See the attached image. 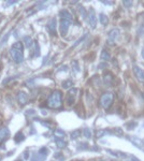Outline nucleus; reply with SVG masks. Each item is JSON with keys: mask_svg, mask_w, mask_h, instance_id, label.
<instances>
[{"mask_svg": "<svg viewBox=\"0 0 144 161\" xmlns=\"http://www.w3.org/2000/svg\"><path fill=\"white\" fill-rule=\"evenodd\" d=\"M24 50H23V43L16 42L12 45V47L10 50V54L12 56V59L16 63H20L24 60Z\"/></svg>", "mask_w": 144, "mask_h": 161, "instance_id": "nucleus-1", "label": "nucleus"}, {"mask_svg": "<svg viewBox=\"0 0 144 161\" xmlns=\"http://www.w3.org/2000/svg\"><path fill=\"white\" fill-rule=\"evenodd\" d=\"M47 105L51 109H57L61 105V93L59 90H55L52 93L47 100Z\"/></svg>", "mask_w": 144, "mask_h": 161, "instance_id": "nucleus-2", "label": "nucleus"}, {"mask_svg": "<svg viewBox=\"0 0 144 161\" xmlns=\"http://www.w3.org/2000/svg\"><path fill=\"white\" fill-rule=\"evenodd\" d=\"M114 95L112 93H104L100 98V104L103 109H109L113 103Z\"/></svg>", "mask_w": 144, "mask_h": 161, "instance_id": "nucleus-3", "label": "nucleus"}, {"mask_svg": "<svg viewBox=\"0 0 144 161\" xmlns=\"http://www.w3.org/2000/svg\"><path fill=\"white\" fill-rule=\"evenodd\" d=\"M70 24H71V22L68 20V19H62L60 20V33H61V36H66L68 32V29L70 27Z\"/></svg>", "mask_w": 144, "mask_h": 161, "instance_id": "nucleus-4", "label": "nucleus"}, {"mask_svg": "<svg viewBox=\"0 0 144 161\" xmlns=\"http://www.w3.org/2000/svg\"><path fill=\"white\" fill-rule=\"evenodd\" d=\"M77 91H79V89L77 88H72L68 95H67V104L68 105H72L74 101H75V96L77 95Z\"/></svg>", "mask_w": 144, "mask_h": 161, "instance_id": "nucleus-5", "label": "nucleus"}, {"mask_svg": "<svg viewBox=\"0 0 144 161\" xmlns=\"http://www.w3.org/2000/svg\"><path fill=\"white\" fill-rule=\"evenodd\" d=\"M88 15V23L92 28H96V25H97V17H96V14H95V10L92 8L89 9V13L87 14Z\"/></svg>", "mask_w": 144, "mask_h": 161, "instance_id": "nucleus-6", "label": "nucleus"}, {"mask_svg": "<svg viewBox=\"0 0 144 161\" xmlns=\"http://www.w3.org/2000/svg\"><path fill=\"white\" fill-rule=\"evenodd\" d=\"M134 74L136 75L139 82L144 83V70H142L138 66H134Z\"/></svg>", "mask_w": 144, "mask_h": 161, "instance_id": "nucleus-7", "label": "nucleus"}, {"mask_svg": "<svg viewBox=\"0 0 144 161\" xmlns=\"http://www.w3.org/2000/svg\"><path fill=\"white\" fill-rule=\"evenodd\" d=\"M119 37V30L118 29H112L109 32V43L113 44L114 41H116Z\"/></svg>", "mask_w": 144, "mask_h": 161, "instance_id": "nucleus-8", "label": "nucleus"}, {"mask_svg": "<svg viewBox=\"0 0 144 161\" xmlns=\"http://www.w3.org/2000/svg\"><path fill=\"white\" fill-rule=\"evenodd\" d=\"M56 25H57V22H56V18L53 17L50 19L49 24H47V29L50 31L51 34H55L56 33Z\"/></svg>", "mask_w": 144, "mask_h": 161, "instance_id": "nucleus-9", "label": "nucleus"}, {"mask_svg": "<svg viewBox=\"0 0 144 161\" xmlns=\"http://www.w3.org/2000/svg\"><path fill=\"white\" fill-rule=\"evenodd\" d=\"M59 15L62 19H68V20L72 22V15L70 14V12L68 10H61L59 12Z\"/></svg>", "mask_w": 144, "mask_h": 161, "instance_id": "nucleus-10", "label": "nucleus"}, {"mask_svg": "<svg viewBox=\"0 0 144 161\" xmlns=\"http://www.w3.org/2000/svg\"><path fill=\"white\" fill-rule=\"evenodd\" d=\"M18 101H19V103H20L22 105H25L26 103H27L28 97H27V95L24 93V91H20V93L18 94Z\"/></svg>", "mask_w": 144, "mask_h": 161, "instance_id": "nucleus-11", "label": "nucleus"}, {"mask_svg": "<svg viewBox=\"0 0 144 161\" xmlns=\"http://www.w3.org/2000/svg\"><path fill=\"white\" fill-rule=\"evenodd\" d=\"M8 136H9V129L8 128H2V129H0V143L3 142L6 139H8Z\"/></svg>", "mask_w": 144, "mask_h": 161, "instance_id": "nucleus-12", "label": "nucleus"}, {"mask_svg": "<svg viewBox=\"0 0 144 161\" xmlns=\"http://www.w3.org/2000/svg\"><path fill=\"white\" fill-rule=\"evenodd\" d=\"M100 58L102 60H110L111 59V55H110V53L106 50H103L102 53H101V55H100Z\"/></svg>", "mask_w": 144, "mask_h": 161, "instance_id": "nucleus-13", "label": "nucleus"}, {"mask_svg": "<svg viewBox=\"0 0 144 161\" xmlns=\"http://www.w3.org/2000/svg\"><path fill=\"white\" fill-rule=\"evenodd\" d=\"M112 80H113V76H112V74H105V76H104V83H105V85H111L112 84Z\"/></svg>", "mask_w": 144, "mask_h": 161, "instance_id": "nucleus-14", "label": "nucleus"}, {"mask_svg": "<svg viewBox=\"0 0 144 161\" xmlns=\"http://www.w3.org/2000/svg\"><path fill=\"white\" fill-rule=\"evenodd\" d=\"M99 20H100V23H101L102 25H106V24H108V17H106V15H104L103 13L99 14Z\"/></svg>", "mask_w": 144, "mask_h": 161, "instance_id": "nucleus-15", "label": "nucleus"}, {"mask_svg": "<svg viewBox=\"0 0 144 161\" xmlns=\"http://www.w3.org/2000/svg\"><path fill=\"white\" fill-rule=\"evenodd\" d=\"M129 140L134 142V143H135V145H136V146H138L139 148H143V145H142L143 143H142V141H140V140H138V139H135V137H132V139L130 137Z\"/></svg>", "mask_w": 144, "mask_h": 161, "instance_id": "nucleus-16", "label": "nucleus"}, {"mask_svg": "<svg viewBox=\"0 0 144 161\" xmlns=\"http://www.w3.org/2000/svg\"><path fill=\"white\" fill-rule=\"evenodd\" d=\"M55 142H56V144H57V147L58 148H63L65 146H66V143L62 141V140H60V139H55Z\"/></svg>", "mask_w": 144, "mask_h": 161, "instance_id": "nucleus-17", "label": "nucleus"}, {"mask_svg": "<svg viewBox=\"0 0 144 161\" xmlns=\"http://www.w3.org/2000/svg\"><path fill=\"white\" fill-rule=\"evenodd\" d=\"M83 134H84V136L86 137V139H90V137H92V131L88 128H85L83 130Z\"/></svg>", "mask_w": 144, "mask_h": 161, "instance_id": "nucleus-18", "label": "nucleus"}, {"mask_svg": "<svg viewBox=\"0 0 144 161\" xmlns=\"http://www.w3.org/2000/svg\"><path fill=\"white\" fill-rule=\"evenodd\" d=\"M71 86H72V80H70V79L65 80V82L62 83V87H63L65 89H67V88H69V87H71Z\"/></svg>", "mask_w": 144, "mask_h": 161, "instance_id": "nucleus-19", "label": "nucleus"}, {"mask_svg": "<svg viewBox=\"0 0 144 161\" xmlns=\"http://www.w3.org/2000/svg\"><path fill=\"white\" fill-rule=\"evenodd\" d=\"M25 139L24 137V135L22 134V133H17L16 135H15V142L16 143H18V142H20V141H23Z\"/></svg>", "mask_w": 144, "mask_h": 161, "instance_id": "nucleus-20", "label": "nucleus"}, {"mask_svg": "<svg viewBox=\"0 0 144 161\" xmlns=\"http://www.w3.org/2000/svg\"><path fill=\"white\" fill-rule=\"evenodd\" d=\"M24 41H25V43H26V46H27V47H29V46H31V45H32V40H31V38L26 37V38L24 39Z\"/></svg>", "mask_w": 144, "mask_h": 161, "instance_id": "nucleus-21", "label": "nucleus"}, {"mask_svg": "<svg viewBox=\"0 0 144 161\" xmlns=\"http://www.w3.org/2000/svg\"><path fill=\"white\" fill-rule=\"evenodd\" d=\"M80 13H81V15H82V17L83 18H86V15H87V12L85 11V9L83 8V7H80Z\"/></svg>", "mask_w": 144, "mask_h": 161, "instance_id": "nucleus-22", "label": "nucleus"}, {"mask_svg": "<svg viewBox=\"0 0 144 161\" xmlns=\"http://www.w3.org/2000/svg\"><path fill=\"white\" fill-rule=\"evenodd\" d=\"M55 135L58 136V137H62V136H65V132L61 131V130H56L55 131Z\"/></svg>", "mask_w": 144, "mask_h": 161, "instance_id": "nucleus-23", "label": "nucleus"}, {"mask_svg": "<svg viewBox=\"0 0 144 161\" xmlns=\"http://www.w3.org/2000/svg\"><path fill=\"white\" fill-rule=\"evenodd\" d=\"M123 4H124L126 8H130V7H132L134 2H132V1H127V0H126V1H123Z\"/></svg>", "mask_w": 144, "mask_h": 161, "instance_id": "nucleus-24", "label": "nucleus"}, {"mask_svg": "<svg viewBox=\"0 0 144 161\" xmlns=\"http://www.w3.org/2000/svg\"><path fill=\"white\" fill-rule=\"evenodd\" d=\"M79 133H80V131H79V130L75 131V132H73V133H72V135H71V137H72V139H76V137L79 136V135H77Z\"/></svg>", "mask_w": 144, "mask_h": 161, "instance_id": "nucleus-25", "label": "nucleus"}, {"mask_svg": "<svg viewBox=\"0 0 144 161\" xmlns=\"http://www.w3.org/2000/svg\"><path fill=\"white\" fill-rule=\"evenodd\" d=\"M103 134H105V131H104V130H101V131H98V132H97V136H98V137L102 136Z\"/></svg>", "mask_w": 144, "mask_h": 161, "instance_id": "nucleus-26", "label": "nucleus"}, {"mask_svg": "<svg viewBox=\"0 0 144 161\" xmlns=\"http://www.w3.org/2000/svg\"><path fill=\"white\" fill-rule=\"evenodd\" d=\"M72 65H73V68L75 69V71H79V70H80V69H79V66H77V62H76V61H73V62H72Z\"/></svg>", "mask_w": 144, "mask_h": 161, "instance_id": "nucleus-27", "label": "nucleus"}, {"mask_svg": "<svg viewBox=\"0 0 144 161\" xmlns=\"http://www.w3.org/2000/svg\"><path fill=\"white\" fill-rule=\"evenodd\" d=\"M143 34H144V26H142L139 29V36H143Z\"/></svg>", "mask_w": 144, "mask_h": 161, "instance_id": "nucleus-28", "label": "nucleus"}, {"mask_svg": "<svg viewBox=\"0 0 144 161\" xmlns=\"http://www.w3.org/2000/svg\"><path fill=\"white\" fill-rule=\"evenodd\" d=\"M102 3H104V4H113L112 1H102Z\"/></svg>", "mask_w": 144, "mask_h": 161, "instance_id": "nucleus-29", "label": "nucleus"}, {"mask_svg": "<svg viewBox=\"0 0 144 161\" xmlns=\"http://www.w3.org/2000/svg\"><path fill=\"white\" fill-rule=\"evenodd\" d=\"M141 55H142V58L144 59V45H143V47H142V52H141Z\"/></svg>", "mask_w": 144, "mask_h": 161, "instance_id": "nucleus-30", "label": "nucleus"}, {"mask_svg": "<svg viewBox=\"0 0 144 161\" xmlns=\"http://www.w3.org/2000/svg\"><path fill=\"white\" fill-rule=\"evenodd\" d=\"M16 1H8L7 2V6H10V4H13V3H15Z\"/></svg>", "mask_w": 144, "mask_h": 161, "instance_id": "nucleus-31", "label": "nucleus"}]
</instances>
